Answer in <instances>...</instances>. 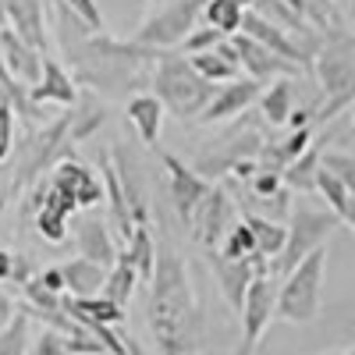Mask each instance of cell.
Segmentation results:
<instances>
[{
    "label": "cell",
    "mask_w": 355,
    "mask_h": 355,
    "mask_svg": "<svg viewBox=\"0 0 355 355\" xmlns=\"http://www.w3.org/2000/svg\"><path fill=\"white\" fill-rule=\"evenodd\" d=\"M189 57V64L206 78V82H214V85H224L231 78H239V53H234L231 40H224L217 50H202V53H185Z\"/></svg>",
    "instance_id": "cell-23"
},
{
    "label": "cell",
    "mask_w": 355,
    "mask_h": 355,
    "mask_svg": "<svg viewBox=\"0 0 355 355\" xmlns=\"http://www.w3.org/2000/svg\"><path fill=\"white\" fill-rule=\"evenodd\" d=\"M206 0H164V4L142 21V28L132 36L135 43L150 50H178L185 43V36L199 25Z\"/></svg>",
    "instance_id": "cell-7"
},
{
    "label": "cell",
    "mask_w": 355,
    "mask_h": 355,
    "mask_svg": "<svg viewBox=\"0 0 355 355\" xmlns=\"http://www.w3.org/2000/svg\"><path fill=\"white\" fill-rule=\"evenodd\" d=\"M128 121L146 150H157L160 128H164V103L153 93H132L128 96Z\"/></svg>",
    "instance_id": "cell-21"
},
{
    "label": "cell",
    "mask_w": 355,
    "mask_h": 355,
    "mask_svg": "<svg viewBox=\"0 0 355 355\" xmlns=\"http://www.w3.org/2000/svg\"><path fill=\"white\" fill-rule=\"evenodd\" d=\"M252 11H256L259 18H266V21H274L277 28H284V33H302V36H313V28H309L306 15L291 11V8L284 4V0H256Z\"/></svg>",
    "instance_id": "cell-32"
},
{
    "label": "cell",
    "mask_w": 355,
    "mask_h": 355,
    "mask_svg": "<svg viewBox=\"0 0 355 355\" xmlns=\"http://www.w3.org/2000/svg\"><path fill=\"white\" fill-rule=\"evenodd\" d=\"M231 4H239V8H242V11H249V8H252V4H256V0H231Z\"/></svg>",
    "instance_id": "cell-49"
},
{
    "label": "cell",
    "mask_w": 355,
    "mask_h": 355,
    "mask_svg": "<svg viewBox=\"0 0 355 355\" xmlns=\"http://www.w3.org/2000/svg\"><path fill=\"white\" fill-rule=\"evenodd\" d=\"M57 18H61V46L78 82L96 85L103 93H135L150 82L160 50H150L135 40H110L103 33L89 36L68 18L61 4H57Z\"/></svg>",
    "instance_id": "cell-2"
},
{
    "label": "cell",
    "mask_w": 355,
    "mask_h": 355,
    "mask_svg": "<svg viewBox=\"0 0 355 355\" xmlns=\"http://www.w3.org/2000/svg\"><path fill=\"white\" fill-rule=\"evenodd\" d=\"M0 57H4V68H8V75H11L18 85L28 89V85L40 82V75H43V57H46V53H40L33 43H25L11 25L0 28Z\"/></svg>",
    "instance_id": "cell-16"
},
{
    "label": "cell",
    "mask_w": 355,
    "mask_h": 355,
    "mask_svg": "<svg viewBox=\"0 0 355 355\" xmlns=\"http://www.w3.org/2000/svg\"><path fill=\"white\" fill-rule=\"evenodd\" d=\"M242 8L231 4V0H206L202 4V21L210 28H220L224 36H234L242 28Z\"/></svg>",
    "instance_id": "cell-33"
},
{
    "label": "cell",
    "mask_w": 355,
    "mask_h": 355,
    "mask_svg": "<svg viewBox=\"0 0 355 355\" xmlns=\"http://www.w3.org/2000/svg\"><path fill=\"white\" fill-rule=\"evenodd\" d=\"M345 355H355V348H352V352H345Z\"/></svg>",
    "instance_id": "cell-51"
},
{
    "label": "cell",
    "mask_w": 355,
    "mask_h": 355,
    "mask_svg": "<svg viewBox=\"0 0 355 355\" xmlns=\"http://www.w3.org/2000/svg\"><path fill=\"white\" fill-rule=\"evenodd\" d=\"M0 82H4V85H18V82L8 75V68H4V57H0Z\"/></svg>",
    "instance_id": "cell-47"
},
{
    "label": "cell",
    "mask_w": 355,
    "mask_h": 355,
    "mask_svg": "<svg viewBox=\"0 0 355 355\" xmlns=\"http://www.w3.org/2000/svg\"><path fill=\"white\" fill-rule=\"evenodd\" d=\"M61 277H64V295H75V299H89V295H100L103 281H107V266L93 263V259H68L61 263Z\"/></svg>",
    "instance_id": "cell-24"
},
{
    "label": "cell",
    "mask_w": 355,
    "mask_h": 355,
    "mask_svg": "<svg viewBox=\"0 0 355 355\" xmlns=\"http://www.w3.org/2000/svg\"><path fill=\"white\" fill-rule=\"evenodd\" d=\"M33 345V316L25 313V306L15 309V316L0 327V355H25Z\"/></svg>",
    "instance_id": "cell-31"
},
{
    "label": "cell",
    "mask_w": 355,
    "mask_h": 355,
    "mask_svg": "<svg viewBox=\"0 0 355 355\" xmlns=\"http://www.w3.org/2000/svg\"><path fill=\"white\" fill-rule=\"evenodd\" d=\"M352 132H355V121H352Z\"/></svg>",
    "instance_id": "cell-52"
},
{
    "label": "cell",
    "mask_w": 355,
    "mask_h": 355,
    "mask_svg": "<svg viewBox=\"0 0 355 355\" xmlns=\"http://www.w3.org/2000/svg\"><path fill=\"white\" fill-rule=\"evenodd\" d=\"M135 284H139V274H135V266H132V256L121 249V252H117V259H114V266L107 270V281H103V291L100 295H107V299L117 302V306H125L132 299Z\"/></svg>",
    "instance_id": "cell-27"
},
{
    "label": "cell",
    "mask_w": 355,
    "mask_h": 355,
    "mask_svg": "<svg viewBox=\"0 0 355 355\" xmlns=\"http://www.w3.org/2000/svg\"><path fill=\"white\" fill-rule=\"evenodd\" d=\"M15 107L11 103H0V167L8 164L11 150H15Z\"/></svg>",
    "instance_id": "cell-40"
},
{
    "label": "cell",
    "mask_w": 355,
    "mask_h": 355,
    "mask_svg": "<svg viewBox=\"0 0 355 355\" xmlns=\"http://www.w3.org/2000/svg\"><path fill=\"white\" fill-rule=\"evenodd\" d=\"M50 185H57L61 192H68V196L75 199L78 210H89V206H96V202L107 199L103 182L96 178V171H89V167L78 164V160H57Z\"/></svg>",
    "instance_id": "cell-15"
},
{
    "label": "cell",
    "mask_w": 355,
    "mask_h": 355,
    "mask_svg": "<svg viewBox=\"0 0 355 355\" xmlns=\"http://www.w3.org/2000/svg\"><path fill=\"white\" fill-rule=\"evenodd\" d=\"M4 11H8V25L15 33L33 43L40 53H46L50 33H46V4L43 0H4Z\"/></svg>",
    "instance_id": "cell-20"
},
{
    "label": "cell",
    "mask_w": 355,
    "mask_h": 355,
    "mask_svg": "<svg viewBox=\"0 0 355 355\" xmlns=\"http://www.w3.org/2000/svg\"><path fill=\"white\" fill-rule=\"evenodd\" d=\"M28 103H57V107H75L78 103V82L61 68L53 57H43V75L36 85H28Z\"/></svg>",
    "instance_id": "cell-19"
},
{
    "label": "cell",
    "mask_w": 355,
    "mask_h": 355,
    "mask_svg": "<svg viewBox=\"0 0 355 355\" xmlns=\"http://www.w3.org/2000/svg\"><path fill=\"white\" fill-rule=\"evenodd\" d=\"M0 28H8V11H4V0H0Z\"/></svg>",
    "instance_id": "cell-48"
},
{
    "label": "cell",
    "mask_w": 355,
    "mask_h": 355,
    "mask_svg": "<svg viewBox=\"0 0 355 355\" xmlns=\"http://www.w3.org/2000/svg\"><path fill=\"white\" fill-rule=\"evenodd\" d=\"M252 231V239H256V252L266 256V259H277L281 249H284V239H288V227L270 220V217H259V214H245L242 217Z\"/></svg>",
    "instance_id": "cell-29"
},
{
    "label": "cell",
    "mask_w": 355,
    "mask_h": 355,
    "mask_svg": "<svg viewBox=\"0 0 355 355\" xmlns=\"http://www.w3.org/2000/svg\"><path fill=\"white\" fill-rule=\"evenodd\" d=\"M146 323L157 355H199L202 352V309L192 288L189 263L174 249H157L150 277Z\"/></svg>",
    "instance_id": "cell-1"
},
{
    "label": "cell",
    "mask_w": 355,
    "mask_h": 355,
    "mask_svg": "<svg viewBox=\"0 0 355 355\" xmlns=\"http://www.w3.org/2000/svg\"><path fill=\"white\" fill-rule=\"evenodd\" d=\"M160 164L167 167V178H171V202H174V214L189 227L196 206L206 199L210 192V182H206L202 174H196V167H189L185 160H178L174 153H164L160 150Z\"/></svg>",
    "instance_id": "cell-12"
},
{
    "label": "cell",
    "mask_w": 355,
    "mask_h": 355,
    "mask_svg": "<svg viewBox=\"0 0 355 355\" xmlns=\"http://www.w3.org/2000/svg\"><path fill=\"white\" fill-rule=\"evenodd\" d=\"M224 40H227V36L220 33V28H210V25H202V28H199V25H196L178 50H182V53H202V50H217Z\"/></svg>",
    "instance_id": "cell-37"
},
{
    "label": "cell",
    "mask_w": 355,
    "mask_h": 355,
    "mask_svg": "<svg viewBox=\"0 0 355 355\" xmlns=\"http://www.w3.org/2000/svg\"><path fill=\"white\" fill-rule=\"evenodd\" d=\"M21 291H25L28 309H57V306H61V295L50 291L40 277H28V281L21 284Z\"/></svg>",
    "instance_id": "cell-38"
},
{
    "label": "cell",
    "mask_w": 355,
    "mask_h": 355,
    "mask_svg": "<svg viewBox=\"0 0 355 355\" xmlns=\"http://www.w3.org/2000/svg\"><path fill=\"white\" fill-rule=\"evenodd\" d=\"M274 306H277V281L274 274H263L249 284L245 291V299H242V348L239 355H252L259 338L266 334V327H270V320H274Z\"/></svg>",
    "instance_id": "cell-8"
},
{
    "label": "cell",
    "mask_w": 355,
    "mask_h": 355,
    "mask_svg": "<svg viewBox=\"0 0 355 355\" xmlns=\"http://www.w3.org/2000/svg\"><path fill=\"white\" fill-rule=\"evenodd\" d=\"M75 242H78V256L107 266V270L114 266V259H117V242H114V234H110V227H107L103 220H82Z\"/></svg>",
    "instance_id": "cell-25"
},
{
    "label": "cell",
    "mask_w": 355,
    "mask_h": 355,
    "mask_svg": "<svg viewBox=\"0 0 355 355\" xmlns=\"http://www.w3.org/2000/svg\"><path fill=\"white\" fill-rule=\"evenodd\" d=\"M239 33H245V36H252L256 43H263L266 50H274L277 57H284V61H291V64H299V68H309L313 64V50H306L299 40H291L284 28H277L274 21H266V18H259L252 8L242 15V28Z\"/></svg>",
    "instance_id": "cell-14"
},
{
    "label": "cell",
    "mask_w": 355,
    "mask_h": 355,
    "mask_svg": "<svg viewBox=\"0 0 355 355\" xmlns=\"http://www.w3.org/2000/svg\"><path fill=\"white\" fill-rule=\"evenodd\" d=\"M61 306L68 316H75L82 327L85 323H103V327H117L125 320V306L110 302L107 295H89V299H75V295H61Z\"/></svg>",
    "instance_id": "cell-22"
},
{
    "label": "cell",
    "mask_w": 355,
    "mask_h": 355,
    "mask_svg": "<svg viewBox=\"0 0 355 355\" xmlns=\"http://www.w3.org/2000/svg\"><path fill=\"white\" fill-rule=\"evenodd\" d=\"M11 274H15V252L0 249V284H4V281H11Z\"/></svg>",
    "instance_id": "cell-43"
},
{
    "label": "cell",
    "mask_w": 355,
    "mask_h": 355,
    "mask_svg": "<svg viewBox=\"0 0 355 355\" xmlns=\"http://www.w3.org/2000/svg\"><path fill=\"white\" fill-rule=\"evenodd\" d=\"M231 224H234V199H227L224 189H210V192H206V199L196 206V214L189 220L192 239L206 252L224 242V234L231 231Z\"/></svg>",
    "instance_id": "cell-10"
},
{
    "label": "cell",
    "mask_w": 355,
    "mask_h": 355,
    "mask_svg": "<svg viewBox=\"0 0 355 355\" xmlns=\"http://www.w3.org/2000/svg\"><path fill=\"white\" fill-rule=\"evenodd\" d=\"M57 4L68 11V18L82 28V33H89V36L103 33V15L96 8V0H57Z\"/></svg>",
    "instance_id": "cell-34"
},
{
    "label": "cell",
    "mask_w": 355,
    "mask_h": 355,
    "mask_svg": "<svg viewBox=\"0 0 355 355\" xmlns=\"http://www.w3.org/2000/svg\"><path fill=\"white\" fill-rule=\"evenodd\" d=\"M25 355H71L68 352V334L46 327V331H40V338H33V345H28Z\"/></svg>",
    "instance_id": "cell-39"
},
{
    "label": "cell",
    "mask_w": 355,
    "mask_h": 355,
    "mask_svg": "<svg viewBox=\"0 0 355 355\" xmlns=\"http://www.w3.org/2000/svg\"><path fill=\"white\" fill-rule=\"evenodd\" d=\"M320 146H309V150L302 157H295L284 171H281V182L295 192H302V196H313L316 192V171H320Z\"/></svg>",
    "instance_id": "cell-28"
},
{
    "label": "cell",
    "mask_w": 355,
    "mask_h": 355,
    "mask_svg": "<svg viewBox=\"0 0 355 355\" xmlns=\"http://www.w3.org/2000/svg\"><path fill=\"white\" fill-rule=\"evenodd\" d=\"M114 171H117L121 189H125L132 220L135 224H150V196H146V174H142L139 153L128 150V146H117V150H114Z\"/></svg>",
    "instance_id": "cell-18"
},
{
    "label": "cell",
    "mask_w": 355,
    "mask_h": 355,
    "mask_svg": "<svg viewBox=\"0 0 355 355\" xmlns=\"http://www.w3.org/2000/svg\"><path fill=\"white\" fill-rule=\"evenodd\" d=\"M15 309H18V302L11 299V295H8L4 288H0V327H4V323L15 316Z\"/></svg>",
    "instance_id": "cell-42"
},
{
    "label": "cell",
    "mask_w": 355,
    "mask_h": 355,
    "mask_svg": "<svg viewBox=\"0 0 355 355\" xmlns=\"http://www.w3.org/2000/svg\"><path fill=\"white\" fill-rule=\"evenodd\" d=\"M217 252H220L224 259H245V256H252V252H256V239H252L249 224H245V220L231 224V231L224 234V242L217 245Z\"/></svg>",
    "instance_id": "cell-35"
},
{
    "label": "cell",
    "mask_w": 355,
    "mask_h": 355,
    "mask_svg": "<svg viewBox=\"0 0 355 355\" xmlns=\"http://www.w3.org/2000/svg\"><path fill=\"white\" fill-rule=\"evenodd\" d=\"M227 40H231L234 53H239V68L249 71V78H256V82L291 78V75H299V71H302L299 64L284 61V57H277L274 50H266L263 43H256V40L245 36V33H234V36H227Z\"/></svg>",
    "instance_id": "cell-13"
},
{
    "label": "cell",
    "mask_w": 355,
    "mask_h": 355,
    "mask_svg": "<svg viewBox=\"0 0 355 355\" xmlns=\"http://www.w3.org/2000/svg\"><path fill=\"white\" fill-rule=\"evenodd\" d=\"M125 252L132 256V266H135L139 281L150 284V277H153V266H157V242H153V231H150V224H135V231H132V239H128Z\"/></svg>",
    "instance_id": "cell-30"
},
{
    "label": "cell",
    "mask_w": 355,
    "mask_h": 355,
    "mask_svg": "<svg viewBox=\"0 0 355 355\" xmlns=\"http://www.w3.org/2000/svg\"><path fill=\"white\" fill-rule=\"evenodd\" d=\"M259 110L270 125H288V114L295 110V82L291 78H274L259 93Z\"/></svg>",
    "instance_id": "cell-26"
},
{
    "label": "cell",
    "mask_w": 355,
    "mask_h": 355,
    "mask_svg": "<svg viewBox=\"0 0 355 355\" xmlns=\"http://www.w3.org/2000/svg\"><path fill=\"white\" fill-rule=\"evenodd\" d=\"M284 4L291 11H299V15H309V0H284Z\"/></svg>",
    "instance_id": "cell-46"
},
{
    "label": "cell",
    "mask_w": 355,
    "mask_h": 355,
    "mask_svg": "<svg viewBox=\"0 0 355 355\" xmlns=\"http://www.w3.org/2000/svg\"><path fill=\"white\" fill-rule=\"evenodd\" d=\"M153 96L164 103V110H171L178 121H192V117H202L206 103L214 100L217 85L206 82L185 53H174V50H160L157 61H153Z\"/></svg>",
    "instance_id": "cell-3"
},
{
    "label": "cell",
    "mask_w": 355,
    "mask_h": 355,
    "mask_svg": "<svg viewBox=\"0 0 355 355\" xmlns=\"http://www.w3.org/2000/svg\"><path fill=\"white\" fill-rule=\"evenodd\" d=\"M316 78L323 85V107L316 121H331L338 110L355 103V43L348 36H331L316 50Z\"/></svg>",
    "instance_id": "cell-5"
},
{
    "label": "cell",
    "mask_w": 355,
    "mask_h": 355,
    "mask_svg": "<svg viewBox=\"0 0 355 355\" xmlns=\"http://www.w3.org/2000/svg\"><path fill=\"white\" fill-rule=\"evenodd\" d=\"M40 281H43L50 291L64 295V277H61V266H50V270H43V274H40Z\"/></svg>",
    "instance_id": "cell-41"
},
{
    "label": "cell",
    "mask_w": 355,
    "mask_h": 355,
    "mask_svg": "<svg viewBox=\"0 0 355 355\" xmlns=\"http://www.w3.org/2000/svg\"><path fill=\"white\" fill-rule=\"evenodd\" d=\"M36 227L46 242H64V234H68V217L61 210H53V206L40 202L36 206Z\"/></svg>",
    "instance_id": "cell-36"
},
{
    "label": "cell",
    "mask_w": 355,
    "mask_h": 355,
    "mask_svg": "<svg viewBox=\"0 0 355 355\" xmlns=\"http://www.w3.org/2000/svg\"><path fill=\"white\" fill-rule=\"evenodd\" d=\"M323 270H327V245L313 249L306 259H299L277 284V306L274 316L284 323H313L320 313V291H323Z\"/></svg>",
    "instance_id": "cell-4"
},
{
    "label": "cell",
    "mask_w": 355,
    "mask_h": 355,
    "mask_svg": "<svg viewBox=\"0 0 355 355\" xmlns=\"http://www.w3.org/2000/svg\"><path fill=\"white\" fill-rule=\"evenodd\" d=\"M4 206H8V199H4V196H0V214H4Z\"/></svg>",
    "instance_id": "cell-50"
},
{
    "label": "cell",
    "mask_w": 355,
    "mask_h": 355,
    "mask_svg": "<svg viewBox=\"0 0 355 355\" xmlns=\"http://www.w3.org/2000/svg\"><path fill=\"white\" fill-rule=\"evenodd\" d=\"M125 345H128V355H153V352H146L135 338H125Z\"/></svg>",
    "instance_id": "cell-45"
},
{
    "label": "cell",
    "mask_w": 355,
    "mask_h": 355,
    "mask_svg": "<svg viewBox=\"0 0 355 355\" xmlns=\"http://www.w3.org/2000/svg\"><path fill=\"white\" fill-rule=\"evenodd\" d=\"M259 146H263V135L252 132V128H245V132H239V135H227V139H217L214 150L199 153L196 174H202V178L227 174V171L239 167L242 160H256V157H259Z\"/></svg>",
    "instance_id": "cell-11"
},
{
    "label": "cell",
    "mask_w": 355,
    "mask_h": 355,
    "mask_svg": "<svg viewBox=\"0 0 355 355\" xmlns=\"http://www.w3.org/2000/svg\"><path fill=\"white\" fill-rule=\"evenodd\" d=\"M206 259H210V270H214V277L224 291V299L231 302V309H242V299H245L249 284L263 274H270V259L259 256V252H252L245 259H224L217 249H210Z\"/></svg>",
    "instance_id": "cell-9"
},
{
    "label": "cell",
    "mask_w": 355,
    "mask_h": 355,
    "mask_svg": "<svg viewBox=\"0 0 355 355\" xmlns=\"http://www.w3.org/2000/svg\"><path fill=\"white\" fill-rule=\"evenodd\" d=\"M259 93H263V82H256V78H231V82H224V85H217V93H214V100L206 103V110H202V117L199 121H227V117H239V114H245L256 100H259Z\"/></svg>",
    "instance_id": "cell-17"
},
{
    "label": "cell",
    "mask_w": 355,
    "mask_h": 355,
    "mask_svg": "<svg viewBox=\"0 0 355 355\" xmlns=\"http://www.w3.org/2000/svg\"><path fill=\"white\" fill-rule=\"evenodd\" d=\"M28 277H33V274H28V263H25V256H15V274H11V281L25 284Z\"/></svg>",
    "instance_id": "cell-44"
},
{
    "label": "cell",
    "mask_w": 355,
    "mask_h": 355,
    "mask_svg": "<svg viewBox=\"0 0 355 355\" xmlns=\"http://www.w3.org/2000/svg\"><path fill=\"white\" fill-rule=\"evenodd\" d=\"M341 220L331 214V210H316V206H306L299 202L291 210V220H288V239H284V249L277 259H270V274H288L299 259H306L313 249L327 245V239L334 234Z\"/></svg>",
    "instance_id": "cell-6"
}]
</instances>
